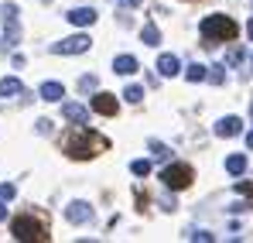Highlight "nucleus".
I'll return each instance as SVG.
<instances>
[{
	"mask_svg": "<svg viewBox=\"0 0 253 243\" xmlns=\"http://www.w3.org/2000/svg\"><path fill=\"white\" fill-rule=\"evenodd\" d=\"M226 171H229V175H243V171H247V158H243V154H229V158H226Z\"/></svg>",
	"mask_w": 253,
	"mask_h": 243,
	"instance_id": "dca6fc26",
	"label": "nucleus"
},
{
	"mask_svg": "<svg viewBox=\"0 0 253 243\" xmlns=\"http://www.w3.org/2000/svg\"><path fill=\"white\" fill-rule=\"evenodd\" d=\"M120 3H124V7H137L140 0H120Z\"/></svg>",
	"mask_w": 253,
	"mask_h": 243,
	"instance_id": "cd10ccee",
	"label": "nucleus"
},
{
	"mask_svg": "<svg viewBox=\"0 0 253 243\" xmlns=\"http://www.w3.org/2000/svg\"><path fill=\"white\" fill-rule=\"evenodd\" d=\"M92 110L103 113V117H117L120 103H117V96H110V93H96V96H92Z\"/></svg>",
	"mask_w": 253,
	"mask_h": 243,
	"instance_id": "0eeeda50",
	"label": "nucleus"
},
{
	"mask_svg": "<svg viewBox=\"0 0 253 243\" xmlns=\"http://www.w3.org/2000/svg\"><path fill=\"white\" fill-rule=\"evenodd\" d=\"M247 35H250V38H253V17H250V24H247Z\"/></svg>",
	"mask_w": 253,
	"mask_h": 243,
	"instance_id": "c756f323",
	"label": "nucleus"
},
{
	"mask_svg": "<svg viewBox=\"0 0 253 243\" xmlns=\"http://www.w3.org/2000/svg\"><path fill=\"white\" fill-rule=\"evenodd\" d=\"M158 72H161V76H178V72H181L178 55H161V58H158Z\"/></svg>",
	"mask_w": 253,
	"mask_h": 243,
	"instance_id": "4468645a",
	"label": "nucleus"
},
{
	"mask_svg": "<svg viewBox=\"0 0 253 243\" xmlns=\"http://www.w3.org/2000/svg\"><path fill=\"white\" fill-rule=\"evenodd\" d=\"M199 31H202V38L209 41H236L240 35V28H236V21L233 17H226V14H209L202 24H199Z\"/></svg>",
	"mask_w": 253,
	"mask_h": 243,
	"instance_id": "f03ea898",
	"label": "nucleus"
},
{
	"mask_svg": "<svg viewBox=\"0 0 253 243\" xmlns=\"http://www.w3.org/2000/svg\"><path fill=\"white\" fill-rule=\"evenodd\" d=\"M38 134H51V120H38Z\"/></svg>",
	"mask_w": 253,
	"mask_h": 243,
	"instance_id": "bb28decb",
	"label": "nucleus"
},
{
	"mask_svg": "<svg viewBox=\"0 0 253 243\" xmlns=\"http://www.w3.org/2000/svg\"><path fill=\"white\" fill-rule=\"evenodd\" d=\"M38 96H42L44 103H58V99L65 96V86H62V82H44L42 89H38Z\"/></svg>",
	"mask_w": 253,
	"mask_h": 243,
	"instance_id": "9b49d317",
	"label": "nucleus"
},
{
	"mask_svg": "<svg viewBox=\"0 0 253 243\" xmlns=\"http://www.w3.org/2000/svg\"><path fill=\"white\" fill-rule=\"evenodd\" d=\"M206 79L215 82V86H222V82H226V72H222V69H209V76H206Z\"/></svg>",
	"mask_w": 253,
	"mask_h": 243,
	"instance_id": "b1692460",
	"label": "nucleus"
},
{
	"mask_svg": "<svg viewBox=\"0 0 253 243\" xmlns=\"http://www.w3.org/2000/svg\"><path fill=\"white\" fill-rule=\"evenodd\" d=\"M250 69H253V55H250Z\"/></svg>",
	"mask_w": 253,
	"mask_h": 243,
	"instance_id": "473e14b6",
	"label": "nucleus"
},
{
	"mask_svg": "<svg viewBox=\"0 0 253 243\" xmlns=\"http://www.w3.org/2000/svg\"><path fill=\"white\" fill-rule=\"evenodd\" d=\"M247 144H250V151H253V130H250V134H247Z\"/></svg>",
	"mask_w": 253,
	"mask_h": 243,
	"instance_id": "7c9ffc66",
	"label": "nucleus"
},
{
	"mask_svg": "<svg viewBox=\"0 0 253 243\" xmlns=\"http://www.w3.org/2000/svg\"><path fill=\"white\" fill-rule=\"evenodd\" d=\"M124 99H126V103H140V99H144V89H140V86H126Z\"/></svg>",
	"mask_w": 253,
	"mask_h": 243,
	"instance_id": "aec40b11",
	"label": "nucleus"
},
{
	"mask_svg": "<svg viewBox=\"0 0 253 243\" xmlns=\"http://www.w3.org/2000/svg\"><path fill=\"white\" fill-rule=\"evenodd\" d=\"M250 117H253V99H250Z\"/></svg>",
	"mask_w": 253,
	"mask_h": 243,
	"instance_id": "2f4dec72",
	"label": "nucleus"
},
{
	"mask_svg": "<svg viewBox=\"0 0 253 243\" xmlns=\"http://www.w3.org/2000/svg\"><path fill=\"white\" fill-rule=\"evenodd\" d=\"M240 130H243L240 117H222V120L215 123V137H236Z\"/></svg>",
	"mask_w": 253,
	"mask_h": 243,
	"instance_id": "9d476101",
	"label": "nucleus"
},
{
	"mask_svg": "<svg viewBox=\"0 0 253 243\" xmlns=\"http://www.w3.org/2000/svg\"><path fill=\"white\" fill-rule=\"evenodd\" d=\"M192 178H195V171H192L188 164H168V168L161 171V182L168 185L171 192H181V189H188V185H192Z\"/></svg>",
	"mask_w": 253,
	"mask_h": 243,
	"instance_id": "20e7f679",
	"label": "nucleus"
},
{
	"mask_svg": "<svg viewBox=\"0 0 253 243\" xmlns=\"http://www.w3.org/2000/svg\"><path fill=\"white\" fill-rule=\"evenodd\" d=\"M14 195H17V189H14V185H0V199H7V202H10Z\"/></svg>",
	"mask_w": 253,
	"mask_h": 243,
	"instance_id": "a878e982",
	"label": "nucleus"
},
{
	"mask_svg": "<svg viewBox=\"0 0 253 243\" xmlns=\"http://www.w3.org/2000/svg\"><path fill=\"white\" fill-rule=\"evenodd\" d=\"M0 219H7V205L0 202Z\"/></svg>",
	"mask_w": 253,
	"mask_h": 243,
	"instance_id": "c85d7f7f",
	"label": "nucleus"
},
{
	"mask_svg": "<svg viewBox=\"0 0 253 243\" xmlns=\"http://www.w3.org/2000/svg\"><path fill=\"white\" fill-rule=\"evenodd\" d=\"M130 171H133L137 178H144V175H151V161H147V158H137V161H130Z\"/></svg>",
	"mask_w": 253,
	"mask_h": 243,
	"instance_id": "6ab92c4d",
	"label": "nucleus"
},
{
	"mask_svg": "<svg viewBox=\"0 0 253 243\" xmlns=\"http://www.w3.org/2000/svg\"><path fill=\"white\" fill-rule=\"evenodd\" d=\"M62 117L72 123H89V110L83 103H62Z\"/></svg>",
	"mask_w": 253,
	"mask_h": 243,
	"instance_id": "1a4fd4ad",
	"label": "nucleus"
},
{
	"mask_svg": "<svg viewBox=\"0 0 253 243\" xmlns=\"http://www.w3.org/2000/svg\"><path fill=\"white\" fill-rule=\"evenodd\" d=\"M0 14H3V45H7V48H14V45L21 41V31H17V7H14V3H7Z\"/></svg>",
	"mask_w": 253,
	"mask_h": 243,
	"instance_id": "423d86ee",
	"label": "nucleus"
},
{
	"mask_svg": "<svg viewBox=\"0 0 253 243\" xmlns=\"http://www.w3.org/2000/svg\"><path fill=\"white\" fill-rule=\"evenodd\" d=\"M10 233H14V240H21V243H31V240L44 243V240H48V226H44L42 219H35L31 212L17 216V219L10 223Z\"/></svg>",
	"mask_w": 253,
	"mask_h": 243,
	"instance_id": "7ed1b4c3",
	"label": "nucleus"
},
{
	"mask_svg": "<svg viewBox=\"0 0 253 243\" xmlns=\"http://www.w3.org/2000/svg\"><path fill=\"white\" fill-rule=\"evenodd\" d=\"M140 41H144V45H161V31L147 21V24H144V31H140Z\"/></svg>",
	"mask_w": 253,
	"mask_h": 243,
	"instance_id": "a211bd4d",
	"label": "nucleus"
},
{
	"mask_svg": "<svg viewBox=\"0 0 253 243\" xmlns=\"http://www.w3.org/2000/svg\"><path fill=\"white\" fill-rule=\"evenodd\" d=\"M206 76H209V65H199V62H195V65L185 69V79H188V82H202Z\"/></svg>",
	"mask_w": 253,
	"mask_h": 243,
	"instance_id": "f3484780",
	"label": "nucleus"
},
{
	"mask_svg": "<svg viewBox=\"0 0 253 243\" xmlns=\"http://www.w3.org/2000/svg\"><path fill=\"white\" fill-rule=\"evenodd\" d=\"M236 192L247 195V199H253V185H250V182H236Z\"/></svg>",
	"mask_w": 253,
	"mask_h": 243,
	"instance_id": "393cba45",
	"label": "nucleus"
},
{
	"mask_svg": "<svg viewBox=\"0 0 253 243\" xmlns=\"http://www.w3.org/2000/svg\"><path fill=\"white\" fill-rule=\"evenodd\" d=\"M140 65H137V58L133 55H117L113 58V72H120V76H133Z\"/></svg>",
	"mask_w": 253,
	"mask_h": 243,
	"instance_id": "ddd939ff",
	"label": "nucleus"
},
{
	"mask_svg": "<svg viewBox=\"0 0 253 243\" xmlns=\"http://www.w3.org/2000/svg\"><path fill=\"white\" fill-rule=\"evenodd\" d=\"M243 62V48H233L229 55H226V65H240Z\"/></svg>",
	"mask_w": 253,
	"mask_h": 243,
	"instance_id": "4be33fe9",
	"label": "nucleus"
},
{
	"mask_svg": "<svg viewBox=\"0 0 253 243\" xmlns=\"http://www.w3.org/2000/svg\"><path fill=\"white\" fill-rule=\"evenodd\" d=\"M151 154H154V158H168V147H165L161 141H151Z\"/></svg>",
	"mask_w": 253,
	"mask_h": 243,
	"instance_id": "5701e85b",
	"label": "nucleus"
},
{
	"mask_svg": "<svg viewBox=\"0 0 253 243\" xmlns=\"http://www.w3.org/2000/svg\"><path fill=\"white\" fill-rule=\"evenodd\" d=\"M65 17H69L72 24H79V28H85V24H92V21H96V10H92V7H76V10H69Z\"/></svg>",
	"mask_w": 253,
	"mask_h": 243,
	"instance_id": "f8f14e48",
	"label": "nucleus"
},
{
	"mask_svg": "<svg viewBox=\"0 0 253 243\" xmlns=\"http://www.w3.org/2000/svg\"><path fill=\"white\" fill-rule=\"evenodd\" d=\"M62 147H65V154H69V158L85 161V158H96L99 151H106V147H110V141H106L103 134H96V130H89V127L79 123V127L62 141Z\"/></svg>",
	"mask_w": 253,
	"mask_h": 243,
	"instance_id": "f257e3e1",
	"label": "nucleus"
},
{
	"mask_svg": "<svg viewBox=\"0 0 253 243\" xmlns=\"http://www.w3.org/2000/svg\"><path fill=\"white\" fill-rule=\"evenodd\" d=\"M96 86H99V79H96V76H83V79H79V89H83V93L96 89Z\"/></svg>",
	"mask_w": 253,
	"mask_h": 243,
	"instance_id": "412c9836",
	"label": "nucleus"
},
{
	"mask_svg": "<svg viewBox=\"0 0 253 243\" xmlns=\"http://www.w3.org/2000/svg\"><path fill=\"white\" fill-rule=\"evenodd\" d=\"M65 219H69V223H89V219H92V205H85V202L65 205Z\"/></svg>",
	"mask_w": 253,
	"mask_h": 243,
	"instance_id": "6e6552de",
	"label": "nucleus"
},
{
	"mask_svg": "<svg viewBox=\"0 0 253 243\" xmlns=\"http://www.w3.org/2000/svg\"><path fill=\"white\" fill-rule=\"evenodd\" d=\"M89 35H72V38H62L51 45V51L55 55H83V51H89Z\"/></svg>",
	"mask_w": 253,
	"mask_h": 243,
	"instance_id": "39448f33",
	"label": "nucleus"
},
{
	"mask_svg": "<svg viewBox=\"0 0 253 243\" xmlns=\"http://www.w3.org/2000/svg\"><path fill=\"white\" fill-rule=\"evenodd\" d=\"M17 93H24V86H21V79H14V76L0 79V96H3V99H10V96H17Z\"/></svg>",
	"mask_w": 253,
	"mask_h": 243,
	"instance_id": "2eb2a0df",
	"label": "nucleus"
}]
</instances>
